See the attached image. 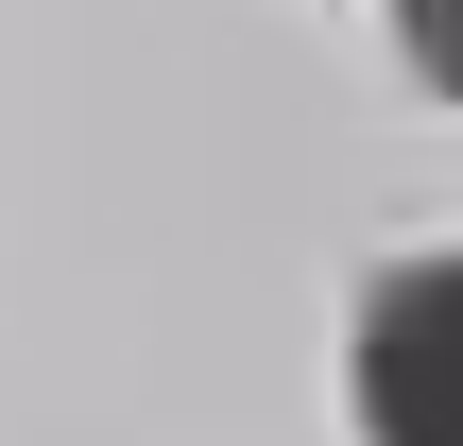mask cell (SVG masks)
Listing matches in <instances>:
<instances>
[{
  "mask_svg": "<svg viewBox=\"0 0 463 446\" xmlns=\"http://www.w3.org/2000/svg\"><path fill=\"white\" fill-rule=\"evenodd\" d=\"M344 413H361V446H463V258H395L361 292Z\"/></svg>",
  "mask_w": 463,
  "mask_h": 446,
  "instance_id": "1",
  "label": "cell"
},
{
  "mask_svg": "<svg viewBox=\"0 0 463 446\" xmlns=\"http://www.w3.org/2000/svg\"><path fill=\"white\" fill-rule=\"evenodd\" d=\"M395 34H412V69L463 103V0H395Z\"/></svg>",
  "mask_w": 463,
  "mask_h": 446,
  "instance_id": "2",
  "label": "cell"
}]
</instances>
